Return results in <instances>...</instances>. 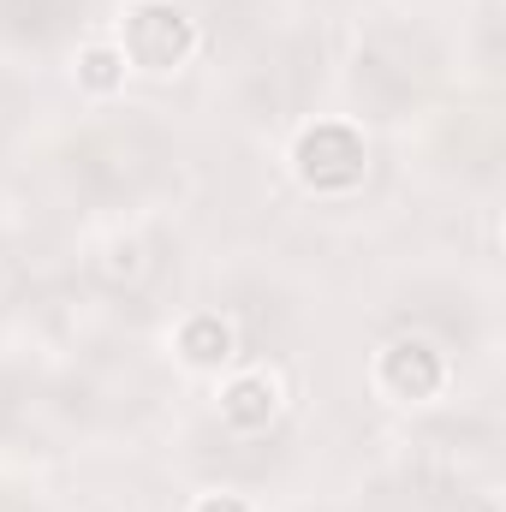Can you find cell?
I'll use <instances>...</instances> for the list:
<instances>
[{
  "label": "cell",
  "mask_w": 506,
  "mask_h": 512,
  "mask_svg": "<svg viewBox=\"0 0 506 512\" xmlns=\"http://www.w3.org/2000/svg\"><path fill=\"white\" fill-rule=\"evenodd\" d=\"M185 352H191L197 364L227 358V328H221V322H191V328H185Z\"/></svg>",
  "instance_id": "obj_5"
},
{
  "label": "cell",
  "mask_w": 506,
  "mask_h": 512,
  "mask_svg": "<svg viewBox=\"0 0 506 512\" xmlns=\"http://www.w3.org/2000/svg\"><path fill=\"white\" fill-rule=\"evenodd\" d=\"M435 376H441V370L423 358V346H399V352H393V364H387V382L411 387V399H423V393L435 387Z\"/></svg>",
  "instance_id": "obj_3"
},
{
  "label": "cell",
  "mask_w": 506,
  "mask_h": 512,
  "mask_svg": "<svg viewBox=\"0 0 506 512\" xmlns=\"http://www.w3.org/2000/svg\"><path fill=\"white\" fill-rule=\"evenodd\" d=\"M84 66H90V84H108L114 78V54H90Z\"/></svg>",
  "instance_id": "obj_6"
},
{
  "label": "cell",
  "mask_w": 506,
  "mask_h": 512,
  "mask_svg": "<svg viewBox=\"0 0 506 512\" xmlns=\"http://www.w3.org/2000/svg\"><path fill=\"white\" fill-rule=\"evenodd\" d=\"M268 411H274V387L268 382H239L227 393V417L233 423H262Z\"/></svg>",
  "instance_id": "obj_4"
},
{
  "label": "cell",
  "mask_w": 506,
  "mask_h": 512,
  "mask_svg": "<svg viewBox=\"0 0 506 512\" xmlns=\"http://www.w3.org/2000/svg\"><path fill=\"white\" fill-rule=\"evenodd\" d=\"M203 512H245V507H239V501H209Z\"/></svg>",
  "instance_id": "obj_7"
},
{
  "label": "cell",
  "mask_w": 506,
  "mask_h": 512,
  "mask_svg": "<svg viewBox=\"0 0 506 512\" xmlns=\"http://www.w3.org/2000/svg\"><path fill=\"white\" fill-rule=\"evenodd\" d=\"M185 48H191V24H185L173 6H143V12H131V54H137L143 66H173Z\"/></svg>",
  "instance_id": "obj_2"
},
{
  "label": "cell",
  "mask_w": 506,
  "mask_h": 512,
  "mask_svg": "<svg viewBox=\"0 0 506 512\" xmlns=\"http://www.w3.org/2000/svg\"><path fill=\"white\" fill-rule=\"evenodd\" d=\"M298 173L310 185H352L364 173V143L340 126H322L298 143Z\"/></svg>",
  "instance_id": "obj_1"
}]
</instances>
